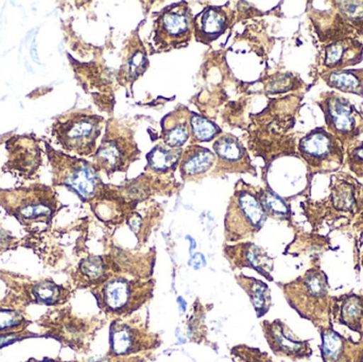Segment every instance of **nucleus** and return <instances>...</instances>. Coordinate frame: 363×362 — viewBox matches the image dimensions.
Instances as JSON below:
<instances>
[{
	"instance_id": "f257e3e1",
	"label": "nucleus",
	"mask_w": 363,
	"mask_h": 362,
	"mask_svg": "<svg viewBox=\"0 0 363 362\" xmlns=\"http://www.w3.org/2000/svg\"><path fill=\"white\" fill-rule=\"evenodd\" d=\"M277 285L283 290L288 304L301 318L311 321L318 329L333 324L330 317L333 297L328 276L322 270L319 257L303 276L292 282Z\"/></svg>"
},
{
	"instance_id": "f03ea898",
	"label": "nucleus",
	"mask_w": 363,
	"mask_h": 362,
	"mask_svg": "<svg viewBox=\"0 0 363 362\" xmlns=\"http://www.w3.org/2000/svg\"><path fill=\"white\" fill-rule=\"evenodd\" d=\"M155 281L117 274L91 289L99 310L108 318H129L146 305L155 295Z\"/></svg>"
},
{
	"instance_id": "7ed1b4c3",
	"label": "nucleus",
	"mask_w": 363,
	"mask_h": 362,
	"mask_svg": "<svg viewBox=\"0 0 363 362\" xmlns=\"http://www.w3.org/2000/svg\"><path fill=\"white\" fill-rule=\"evenodd\" d=\"M266 213L254 187L239 182L230 197L225 218L224 236L226 242H245L253 238L267 221Z\"/></svg>"
},
{
	"instance_id": "20e7f679",
	"label": "nucleus",
	"mask_w": 363,
	"mask_h": 362,
	"mask_svg": "<svg viewBox=\"0 0 363 362\" xmlns=\"http://www.w3.org/2000/svg\"><path fill=\"white\" fill-rule=\"evenodd\" d=\"M108 356L131 357L157 350L162 344L159 334L149 331L140 319H114L110 325Z\"/></svg>"
},
{
	"instance_id": "39448f33",
	"label": "nucleus",
	"mask_w": 363,
	"mask_h": 362,
	"mask_svg": "<svg viewBox=\"0 0 363 362\" xmlns=\"http://www.w3.org/2000/svg\"><path fill=\"white\" fill-rule=\"evenodd\" d=\"M194 18L186 2L164 9L155 19L152 38L155 50L162 52L186 46L194 34Z\"/></svg>"
},
{
	"instance_id": "423d86ee",
	"label": "nucleus",
	"mask_w": 363,
	"mask_h": 362,
	"mask_svg": "<svg viewBox=\"0 0 363 362\" xmlns=\"http://www.w3.org/2000/svg\"><path fill=\"white\" fill-rule=\"evenodd\" d=\"M140 157V149L132 134L108 125V133L94 155V165L98 171L111 176L116 172L127 171Z\"/></svg>"
},
{
	"instance_id": "0eeeda50",
	"label": "nucleus",
	"mask_w": 363,
	"mask_h": 362,
	"mask_svg": "<svg viewBox=\"0 0 363 362\" xmlns=\"http://www.w3.org/2000/svg\"><path fill=\"white\" fill-rule=\"evenodd\" d=\"M104 121L97 115H74L60 125V142L64 148L77 154L91 155L97 151V140L101 135Z\"/></svg>"
},
{
	"instance_id": "6e6552de",
	"label": "nucleus",
	"mask_w": 363,
	"mask_h": 362,
	"mask_svg": "<svg viewBox=\"0 0 363 362\" xmlns=\"http://www.w3.org/2000/svg\"><path fill=\"white\" fill-rule=\"evenodd\" d=\"M57 183L74 191L82 201L93 202L106 191L99 171L84 159L67 157L57 172Z\"/></svg>"
},
{
	"instance_id": "1a4fd4ad",
	"label": "nucleus",
	"mask_w": 363,
	"mask_h": 362,
	"mask_svg": "<svg viewBox=\"0 0 363 362\" xmlns=\"http://www.w3.org/2000/svg\"><path fill=\"white\" fill-rule=\"evenodd\" d=\"M298 151L315 172L326 171L342 164V149L338 140L324 129L315 130L303 137Z\"/></svg>"
},
{
	"instance_id": "9d476101",
	"label": "nucleus",
	"mask_w": 363,
	"mask_h": 362,
	"mask_svg": "<svg viewBox=\"0 0 363 362\" xmlns=\"http://www.w3.org/2000/svg\"><path fill=\"white\" fill-rule=\"evenodd\" d=\"M104 322L99 319H81L66 312L57 318V322L51 323L52 329L48 331V336L72 350L85 352Z\"/></svg>"
},
{
	"instance_id": "9b49d317",
	"label": "nucleus",
	"mask_w": 363,
	"mask_h": 362,
	"mask_svg": "<svg viewBox=\"0 0 363 362\" xmlns=\"http://www.w3.org/2000/svg\"><path fill=\"white\" fill-rule=\"evenodd\" d=\"M330 134L341 142L354 140L360 132V115L355 106L336 93H330L321 104Z\"/></svg>"
},
{
	"instance_id": "f8f14e48",
	"label": "nucleus",
	"mask_w": 363,
	"mask_h": 362,
	"mask_svg": "<svg viewBox=\"0 0 363 362\" xmlns=\"http://www.w3.org/2000/svg\"><path fill=\"white\" fill-rule=\"evenodd\" d=\"M262 329L267 344L275 356L296 361L311 358L313 355V349L309 340L300 339L289 327L279 319L274 321H262Z\"/></svg>"
},
{
	"instance_id": "ddd939ff",
	"label": "nucleus",
	"mask_w": 363,
	"mask_h": 362,
	"mask_svg": "<svg viewBox=\"0 0 363 362\" xmlns=\"http://www.w3.org/2000/svg\"><path fill=\"white\" fill-rule=\"evenodd\" d=\"M213 153L216 165L211 171L213 174H255L247 150L235 136L221 134L213 142Z\"/></svg>"
},
{
	"instance_id": "4468645a",
	"label": "nucleus",
	"mask_w": 363,
	"mask_h": 362,
	"mask_svg": "<svg viewBox=\"0 0 363 362\" xmlns=\"http://www.w3.org/2000/svg\"><path fill=\"white\" fill-rule=\"evenodd\" d=\"M223 253L233 269L247 268L272 282L274 261L262 247L251 242H241L224 247Z\"/></svg>"
},
{
	"instance_id": "2eb2a0df",
	"label": "nucleus",
	"mask_w": 363,
	"mask_h": 362,
	"mask_svg": "<svg viewBox=\"0 0 363 362\" xmlns=\"http://www.w3.org/2000/svg\"><path fill=\"white\" fill-rule=\"evenodd\" d=\"M121 267H119L114 257L110 255L106 256H91L85 257L79 261L74 274L72 280L74 284L78 289H94L100 285L104 284L106 281L112 278L117 274H121Z\"/></svg>"
},
{
	"instance_id": "dca6fc26",
	"label": "nucleus",
	"mask_w": 363,
	"mask_h": 362,
	"mask_svg": "<svg viewBox=\"0 0 363 362\" xmlns=\"http://www.w3.org/2000/svg\"><path fill=\"white\" fill-rule=\"evenodd\" d=\"M319 331L323 362H363V340L355 341L341 335L333 324Z\"/></svg>"
},
{
	"instance_id": "f3484780",
	"label": "nucleus",
	"mask_w": 363,
	"mask_h": 362,
	"mask_svg": "<svg viewBox=\"0 0 363 362\" xmlns=\"http://www.w3.org/2000/svg\"><path fill=\"white\" fill-rule=\"evenodd\" d=\"M232 19V13L224 6H206L194 16V38L202 44H211L228 30Z\"/></svg>"
},
{
	"instance_id": "a211bd4d",
	"label": "nucleus",
	"mask_w": 363,
	"mask_h": 362,
	"mask_svg": "<svg viewBox=\"0 0 363 362\" xmlns=\"http://www.w3.org/2000/svg\"><path fill=\"white\" fill-rule=\"evenodd\" d=\"M332 323L347 327L363 340V295L355 293L333 297Z\"/></svg>"
},
{
	"instance_id": "6ab92c4d",
	"label": "nucleus",
	"mask_w": 363,
	"mask_h": 362,
	"mask_svg": "<svg viewBox=\"0 0 363 362\" xmlns=\"http://www.w3.org/2000/svg\"><path fill=\"white\" fill-rule=\"evenodd\" d=\"M363 45L355 38H343L330 43L323 55V65L332 72L343 70L347 66L362 61Z\"/></svg>"
},
{
	"instance_id": "aec40b11",
	"label": "nucleus",
	"mask_w": 363,
	"mask_h": 362,
	"mask_svg": "<svg viewBox=\"0 0 363 362\" xmlns=\"http://www.w3.org/2000/svg\"><path fill=\"white\" fill-rule=\"evenodd\" d=\"M216 155L204 147L192 145L183 151L180 162V174L183 181H198L213 171Z\"/></svg>"
},
{
	"instance_id": "412c9836",
	"label": "nucleus",
	"mask_w": 363,
	"mask_h": 362,
	"mask_svg": "<svg viewBox=\"0 0 363 362\" xmlns=\"http://www.w3.org/2000/svg\"><path fill=\"white\" fill-rule=\"evenodd\" d=\"M162 140L172 148H182L190 140V111L187 108L180 106L164 117Z\"/></svg>"
},
{
	"instance_id": "4be33fe9",
	"label": "nucleus",
	"mask_w": 363,
	"mask_h": 362,
	"mask_svg": "<svg viewBox=\"0 0 363 362\" xmlns=\"http://www.w3.org/2000/svg\"><path fill=\"white\" fill-rule=\"evenodd\" d=\"M55 212V199L53 197L40 198L28 193L27 197H21L13 206V214L19 220L42 221L48 220Z\"/></svg>"
},
{
	"instance_id": "5701e85b",
	"label": "nucleus",
	"mask_w": 363,
	"mask_h": 362,
	"mask_svg": "<svg viewBox=\"0 0 363 362\" xmlns=\"http://www.w3.org/2000/svg\"><path fill=\"white\" fill-rule=\"evenodd\" d=\"M237 284L245 290L253 305L257 318H262L268 314L272 306V297L268 285L253 276L239 274L235 276Z\"/></svg>"
},
{
	"instance_id": "b1692460",
	"label": "nucleus",
	"mask_w": 363,
	"mask_h": 362,
	"mask_svg": "<svg viewBox=\"0 0 363 362\" xmlns=\"http://www.w3.org/2000/svg\"><path fill=\"white\" fill-rule=\"evenodd\" d=\"M183 149L172 148L163 142L157 144L147 154V170L159 176L174 171L180 165Z\"/></svg>"
},
{
	"instance_id": "393cba45",
	"label": "nucleus",
	"mask_w": 363,
	"mask_h": 362,
	"mask_svg": "<svg viewBox=\"0 0 363 362\" xmlns=\"http://www.w3.org/2000/svg\"><path fill=\"white\" fill-rule=\"evenodd\" d=\"M28 293L33 303L47 306L63 305L72 295V291L67 287L55 284L52 281L34 283L30 286Z\"/></svg>"
},
{
	"instance_id": "a878e982",
	"label": "nucleus",
	"mask_w": 363,
	"mask_h": 362,
	"mask_svg": "<svg viewBox=\"0 0 363 362\" xmlns=\"http://www.w3.org/2000/svg\"><path fill=\"white\" fill-rule=\"evenodd\" d=\"M324 80L328 86L343 93L363 96V69L337 70L324 74Z\"/></svg>"
},
{
	"instance_id": "bb28decb",
	"label": "nucleus",
	"mask_w": 363,
	"mask_h": 362,
	"mask_svg": "<svg viewBox=\"0 0 363 362\" xmlns=\"http://www.w3.org/2000/svg\"><path fill=\"white\" fill-rule=\"evenodd\" d=\"M148 66L146 49L144 48L142 43H134L121 66V76L123 77L121 81H123V83H133L146 72Z\"/></svg>"
},
{
	"instance_id": "cd10ccee",
	"label": "nucleus",
	"mask_w": 363,
	"mask_h": 362,
	"mask_svg": "<svg viewBox=\"0 0 363 362\" xmlns=\"http://www.w3.org/2000/svg\"><path fill=\"white\" fill-rule=\"evenodd\" d=\"M257 195L267 217L277 220H289L291 210L283 198L279 197L270 188L259 189L257 191Z\"/></svg>"
},
{
	"instance_id": "c85d7f7f",
	"label": "nucleus",
	"mask_w": 363,
	"mask_h": 362,
	"mask_svg": "<svg viewBox=\"0 0 363 362\" xmlns=\"http://www.w3.org/2000/svg\"><path fill=\"white\" fill-rule=\"evenodd\" d=\"M221 134V129L215 123L202 115L190 112V140L192 142H211Z\"/></svg>"
},
{
	"instance_id": "c756f323",
	"label": "nucleus",
	"mask_w": 363,
	"mask_h": 362,
	"mask_svg": "<svg viewBox=\"0 0 363 362\" xmlns=\"http://www.w3.org/2000/svg\"><path fill=\"white\" fill-rule=\"evenodd\" d=\"M205 310L200 300L196 299L192 306L191 314L188 318V337L192 341L200 344L202 340H205V333H206V327H205Z\"/></svg>"
},
{
	"instance_id": "7c9ffc66",
	"label": "nucleus",
	"mask_w": 363,
	"mask_h": 362,
	"mask_svg": "<svg viewBox=\"0 0 363 362\" xmlns=\"http://www.w3.org/2000/svg\"><path fill=\"white\" fill-rule=\"evenodd\" d=\"M29 324L21 310L0 307V334L26 331Z\"/></svg>"
},
{
	"instance_id": "2f4dec72",
	"label": "nucleus",
	"mask_w": 363,
	"mask_h": 362,
	"mask_svg": "<svg viewBox=\"0 0 363 362\" xmlns=\"http://www.w3.org/2000/svg\"><path fill=\"white\" fill-rule=\"evenodd\" d=\"M335 4L342 18L363 34V1H336Z\"/></svg>"
},
{
	"instance_id": "473e14b6",
	"label": "nucleus",
	"mask_w": 363,
	"mask_h": 362,
	"mask_svg": "<svg viewBox=\"0 0 363 362\" xmlns=\"http://www.w3.org/2000/svg\"><path fill=\"white\" fill-rule=\"evenodd\" d=\"M237 362H274L267 353L247 346H237L230 351Z\"/></svg>"
},
{
	"instance_id": "72a5a7b5",
	"label": "nucleus",
	"mask_w": 363,
	"mask_h": 362,
	"mask_svg": "<svg viewBox=\"0 0 363 362\" xmlns=\"http://www.w3.org/2000/svg\"><path fill=\"white\" fill-rule=\"evenodd\" d=\"M31 337H38V335L29 333L27 329L21 332H13V333L0 334V350L6 348V346H11V344H14L15 342L21 341V340Z\"/></svg>"
},
{
	"instance_id": "f704fd0d",
	"label": "nucleus",
	"mask_w": 363,
	"mask_h": 362,
	"mask_svg": "<svg viewBox=\"0 0 363 362\" xmlns=\"http://www.w3.org/2000/svg\"><path fill=\"white\" fill-rule=\"evenodd\" d=\"M145 356H131V357H116V356H106L102 358L95 359L89 362H145L146 361Z\"/></svg>"
},
{
	"instance_id": "c9c22d12",
	"label": "nucleus",
	"mask_w": 363,
	"mask_h": 362,
	"mask_svg": "<svg viewBox=\"0 0 363 362\" xmlns=\"http://www.w3.org/2000/svg\"><path fill=\"white\" fill-rule=\"evenodd\" d=\"M188 265L194 268V269L198 270L206 265V261H205V257L201 253H198V254L194 255V256L189 259Z\"/></svg>"
},
{
	"instance_id": "e433bc0d",
	"label": "nucleus",
	"mask_w": 363,
	"mask_h": 362,
	"mask_svg": "<svg viewBox=\"0 0 363 362\" xmlns=\"http://www.w3.org/2000/svg\"><path fill=\"white\" fill-rule=\"evenodd\" d=\"M26 362H67V361H60V359H52V358H48V357H45V358H43L42 361H38V359H35V358H30L29 361H27ZM68 362H76V361H68Z\"/></svg>"
},
{
	"instance_id": "4c0bfd02",
	"label": "nucleus",
	"mask_w": 363,
	"mask_h": 362,
	"mask_svg": "<svg viewBox=\"0 0 363 362\" xmlns=\"http://www.w3.org/2000/svg\"><path fill=\"white\" fill-rule=\"evenodd\" d=\"M359 259H360V264H362V266L363 268V247H362V251H360Z\"/></svg>"
},
{
	"instance_id": "58836bf2",
	"label": "nucleus",
	"mask_w": 363,
	"mask_h": 362,
	"mask_svg": "<svg viewBox=\"0 0 363 362\" xmlns=\"http://www.w3.org/2000/svg\"><path fill=\"white\" fill-rule=\"evenodd\" d=\"M360 176V178H363V172L362 174H359V176Z\"/></svg>"
}]
</instances>
